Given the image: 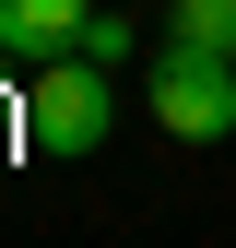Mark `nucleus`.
I'll return each instance as SVG.
<instances>
[{
    "instance_id": "2",
    "label": "nucleus",
    "mask_w": 236,
    "mask_h": 248,
    "mask_svg": "<svg viewBox=\"0 0 236 248\" xmlns=\"http://www.w3.org/2000/svg\"><path fill=\"white\" fill-rule=\"evenodd\" d=\"M154 118H165L177 142H224L236 130V59L165 36V59H154Z\"/></svg>"
},
{
    "instance_id": "3",
    "label": "nucleus",
    "mask_w": 236,
    "mask_h": 248,
    "mask_svg": "<svg viewBox=\"0 0 236 248\" xmlns=\"http://www.w3.org/2000/svg\"><path fill=\"white\" fill-rule=\"evenodd\" d=\"M83 24H95V0H0V47H12V59L83 47Z\"/></svg>"
},
{
    "instance_id": "1",
    "label": "nucleus",
    "mask_w": 236,
    "mask_h": 248,
    "mask_svg": "<svg viewBox=\"0 0 236 248\" xmlns=\"http://www.w3.org/2000/svg\"><path fill=\"white\" fill-rule=\"evenodd\" d=\"M106 130H118L106 59H95V47H59V59H36V83H24V142H36V154H95Z\"/></svg>"
},
{
    "instance_id": "4",
    "label": "nucleus",
    "mask_w": 236,
    "mask_h": 248,
    "mask_svg": "<svg viewBox=\"0 0 236 248\" xmlns=\"http://www.w3.org/2000/svg\"><path fill=\"white\" fill-rule=\"evenodd\" d=\"M165 36H189V47H224V59H236V0H165Z\"/></svg>"
}]
</instances>
